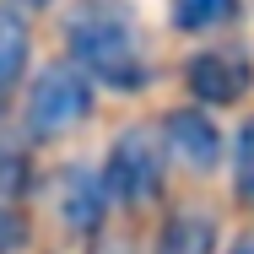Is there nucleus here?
<instances>
[{"label": "nucleus", "instance_id": "8", "mask_svg": "<svg viewBox=\"0 0 254 254\" xmlns=\"http://www.w3.org/2000/svg\"><path fill=\"white\" fill-rule=\"evenodd\" d=\"M244 0H168V22L184 38H205V33H227L238 22Z\"/></svg>", "mask_w": 254, "mask_h": 254}, {"label": "nucleus", "instance_id": "6", "mask_svg": "<svg viewBox=\"0 0 254 254\" xmlns=\"http://www.w3.org/2000/svg\"><path fill=\"white\" fill-rule=\"evenodd\" d=\"M162 141H168V157H179V162L195 168V173H211V168L222 162V130H216V119L205 114V103L168 108V114H162Z\"/></svg>", "mask_w": 254, "mask_h": 254}, {"label": "nucleus", "instance_id": "7", "mask_svg": "<svg viewBox=\"0 0 254 254\" xmlns=\"http://www.w3.org/2000/svg\"><path fill=\"white\" fill-rule=\"evenodd\" d=\"M27 70H33V22H27V11L0 0V103L22 92Z\"/></svg>", "mask_w": 254, "mask_h": 254}, {"label": "nucleus", "instance_id": "9", "mask_svg": "<svg viewBox=\"0 0 254 254\" xmlns=\"http://www.w3.org/2000/svg\"><path fill=\"white\" fill-rule=\"evenodd\" d=\"M157 254H216V216L211 211H173L157 233Z\"/></svg>", "mask_w": 254, "mask_h": 254}, {"label": "nucleus", "instance_id": "11", "mask_svg": "<svg viewBox=\"0 0 254 254\" xmlns=\"http://www.w3.org/2000/svg\"><path fill=\"white\" fill-rule=\"evenodd\" d=\"M233 190H238V200L254 205V119H244L233 135Z\"/></svg>", "mask_w": 254, "mask_h": 254}, {"label": "nucleus", "instance_id": "3", "mask_svg": "<svg viewBox=\"0 0 254 254\" xmlns=\"http://www.w3.org/2000/svg\"><path fill=\"white\" fill-rule=\"evenodd\" d=\"M103 179H108L114 200H125V205L157 200L162 179H168V141L157 130H146V125L119 130V141L108 146V162H103Z\"/></svg>", "mask_w": 254, "mask_h": 254}, {"label": "nucleus", "instance_id": "15", "mask_svg": "<svg viewBox=\"0 0 254 254\" xmlns=\"http://www.w3.org/2000/svg\"><path fill=\"white\" fill-rule=\"evenodd\" d=\"M98 254H130L125 244H98Z\"/></svg>", "mask_w": 254, "mask_h": 254}, {"label": "nucleus", "instance_id": "1", "mask_svg": "<svg viewBox=\"0 0 254 254\" xmlns=\"http://www.w3.org/2000/svg\"><path fill=\"white\" fill-rule=\"evenodd\" d=\"M65 54L108 92H141L152 81V60L141 44V22L130 0H76L60 22Z\"/></svg>", "mask_w": 254, "mask_h": 254}, {"label": "nucleus", "instance_id": "12", "mask_svg": "<svg viewBox=\"0 0 254 254\" xmlns=\"http://www.w3.org/2000/svg\"><path fill=\"white\" fill-rule=\"evenodd\" d=\"M27 249V216L11 195H0V254H16Z\"/></svg>", "mask_w": 254, "mask_h": 254}, {"label": "nucleus", "instance_id": "13", "mask_svg": "<svg viewBox=\"0 0 254 254\" xmlns=\"http://www.w3.org/2000/svg\"><path fill=\"white\" fill-rule=\"evenodd\" d=\"M5 5H16V11H44V5H54V0H5Z\"/></svg>", "mask_w": 254, "mask_h": 254}, {"label": "nucleus", "instance_id": "14", "mask_svg": "<svg viewBox=\"0 0 254 254\" xmlns=\"http://www.w3.org/2000/svg\"><path fill=\"white\" fill-rule=\"evenodd\" d=\"M227 254H254V233H244V238H238V244H233Z\"/></svg>", "mask_w": 254, "mask_h": 254}, {"label": "nucleus", "instance_id": "2", "mask_svg": "<svg viewBox=\"0 0 254 254\" xmlns=\"http://www.w3.org/2000/svg\"><path fill=\"white\" fill-rule=\"evenodd\" d=\"M92 103H98V81L70 54L49 60L22 92V130L33 141H60V135H70L76 125L92 119Z\"/></svg>", "mask_w": 254, "mask_h": 254}, {"label": "nucleus", "instance_id": "5", "mask_svg": "<svg viewBox=\"0 0 254 254\" xmlns=\"http://www.w3.org/2000/svg\"><path fill=\"white\" fill-rule=\"evenodd\" d=\"M108 205H114V190H108L103 168H87V162L60 168V179H54V211H60V222L70 233L92 238L103 222H108Z\"/></svg>", "mask_w": 254, "mask_h": 254}, {"label": "nucleus", "instance_id": "10", "mask_svg": "<svg viewBox=\"0 0 254 254\" xmlns=\"http://www.w3.org/2000/svg\"><path fill=\"white\" fill-rule=\"evenodd\" d=\"M33 135L27 130H5L0 125V195H11V200H22L27 190H33Z\"/></svg>", "mask_w": 254, "mask_h": 254}, {"label": "nucleus", "instance_id": "4", "mask_svg": "<svg viewBox=\"0 0 254 254\" xmlns=\"http://www.w3.org/2000/svg\"><path fill=\"white\" fill-rule=\"evenodd\" d=\"M184 87H190V98L205 103V108H233L238 98H249V87H254L249 49H238V44H211V49L190 54V60H184Z\"/></svg>", "mask_w": 254, "mask_h": 254}]
</instances>
